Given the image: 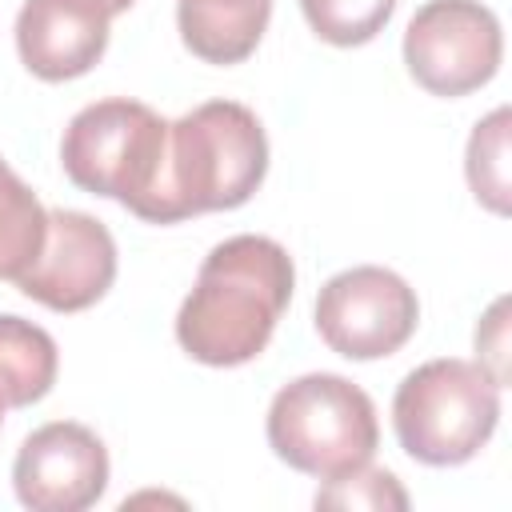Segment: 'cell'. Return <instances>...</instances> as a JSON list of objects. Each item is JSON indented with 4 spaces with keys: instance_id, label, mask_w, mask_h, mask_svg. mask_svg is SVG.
Segmentation results:
<instances>
[{
    "instance_id": "cell-1",
    "label": "cell",
    "mask_w": 512,
    "mask_h": 512,
    "mask_svg": "<svg viewBox=\"0 0 512 512\" xmlns=\"http://www.w3.org/2000/svg\"><path fill=\"white\" fill-rule=\"evenodd\" d=\"M292 288L296 268L284 244L252 232L228 236L204 256L176 312V340L208 368L248 364L268 348Z\"/></svg>"
},
{
    "instance_id": "cell-2",
    "label": "cell",
    "mask_w": 512,
    "mask_h": 512,
    "mask_svg": "<svg viewBox=\"0 0 512 512\" xmlns=\"http://www.w3.org/2000/svg\"><path fill=\"white\" fill-rule=\"evenodd\" d=\"M268 172V136L252 108L208 100L168 124L160 188L148 224H176L200 212H228L252 200Z\"/></svg>"
},
{
    "instance_id": "cell-3",
    "label": "cell",
    "mask_w": 512,
    "mask_h": 512,
    "mask_svg": "<svg viewBox=\"0 0 512 512\" xmlns=\"http://www.w3.org/2000/svg\"><path fill=\"white\" fill-rule=\"evenodd\" d=\"M268 448L296 472L332 480L372 460L380 444L372 396L336 376L308 372L288 380L268 404Z\"/></svg>"
},
{
    "instance_id": "cell-4",
    "label": "cell",
    "mask_w": 512,
    "mask_h": 512,
    "mask_svg": "<svg viewBox=\"0 0 512 512\" xmlns=\"http://www.w3.org/2000/svg\"><path fill=\"white\" fill-rule=\"evenodd\" d=\"M500 420V384L484 364L440 356L412 368L392 396V428L400 448L428 464L452 468L472 460Z\"/></svg>"
},
{
    "instance_id": "cell-5",
    "label": "cell",
    "mask_w": 512,
    "mask_h": 512,
    "mask_svg": "<svg viewBox=\"0 0 512 512\" xmlns=\"http://www.w3.org/2000/svg\"><path fill=\"white\" fill-rule=\"evenodd\" d=\"M168 144V120L156 116L148 104L112 96L80 108L60 140L64 176L92 192L120 200L132 216H148L152 196L160 188Z\"/></svg>"
},
{
    "instance_id": "cell-6",
    "label": "cell",
    "mask_w": 512,
    "mask_h": 512,
    "mask_svg": "<svg viewBox=\"0 0 512 512\" xmlns=\"http://www.w3.org/2000/svg\"><path fill=\"white\" fill-rule=\"evenodd\" d=\"M504 36L480 0H428L404 32V64L412 80L444 100L484 88L500 68Z\"/></svg>"
},
{
    "instance_id": "cell-7",
    "label": "cell",
    "mask_w": 512,
    "mask_h": 512,
    "mask_svg": "<svg viewBox=\"0 0 512 512\" xmlns=\"http://www.w3.org/2000/svg\"><path fill=\"white\" fill-rule=\"evenodd\" d=\"M420 324V300L404 276L380 264H356L316 292V332L344 360H380L408 344Z\"/></svg>"
},
{
    "instance_id": "cell-8",
    "label": "cell",
    "mask_w": 512,
    "mask_h": 512,
    "mask_svg": "<svg viewBox=\"0 0 512 512\" xmlns=\"http://www.w3.org/2000/svg\"><path fill=\"white\" fill-rule=\"evenodd\" d=\"M12 488L32 512H84L108 488V448L76 420L40 424L16 452Z\"/></svg>"
},
{
    "instance_id": "cell-9",
    "label": "cell",
    "mask_w": 512,
    "mask_h": 512,
    "mask_svg": "<svg viewBox=\"0 0 512 512\" xmlns=\"http://www.w3.org/2000/svg\"><path fill=\"white\" fill-rule=\"evenodd\" d=\"M116 280V240L112 232L76 208L48 212V236L32 268L16 280V288L52 308V312H84L92 308Z\"/></svg>"
},
{
    "instance_id": "cell-10",
    "label": "cell",
    "mask_w": 512,
    "mask_h": 512,
    "mask_svg": "<svg viewBox=\"0 0 512 512\" xmlns=\"http://www.w3.org/2000/svg\"><path fill=\"white\" fill-rule=\"evenodd\" d=\"M108 12L92 0H24L16 16V52L48 84L76 80L108 48Z\"/></svg>"
},
{
    "instance_id": "cell-11",
    "label": "cell",
    "mask_w": 512,
    "mask_h": 512,
    "mask_svg": "<svg viewBox=\"0 0 512 512\" xmlns=\"http://www.w3.org/2000/svg\"><path fill=\"white\" fill-rule=\"evenodd\" d=\"M272 0H176L180 40L204 64H240L256 52Z\"/></svg>"
},
{
    "instance_id": "cell-12",
    "label": "cell",
    "mask_w": 512,
    "mask_h": 512,
    "mask_svg": "<svg viewBox=\"0 0 512 512\" xmlns=\"http://www.w3.org/2000/svg\"><path fill=\"white\" fill-rule=\"evenodd\" d=\"M60 352L56 340L24 320V316H0V400L4 408H28L44 400L56 384Z\"/></svg>"
},
{
    "instance_id": "cell-13",
    "label": "cell",
    "mask_w": 512,
    "mask_h": 512,
    "mask_svg": "<svg viewBox=\"0 0 512 512\" xmlns=\"http://www.w3.org/2000/svg\"><path fill=\"white\" fill-rule=\"evenodd\" d=\"M48 236V212L36 192L0 160V280H20L40 256Z\"/></svg>"
},
{
    "instance_id": "cell-14",
    "label": "cell",
    "mask_w": 512,
    "mask_h": 512,
    "mask_svg": "<svg viewBox=\"0 0 512 512\" xmlns=\"http://www.w3.org/2000/svg\"><path fill=\"white\" fill-rule=\"evenodd\" d=\"M508 108L488 112L472 136H468V156H464V172H468V188L476 192V200L504 216L508 212Z\"/></svg>"
},
{
    "instance_id": "cell-15",
    "label": "cell",
    "mask_w": 512,
    "mask_h": 512,
    "mask_svg": "<svg viewBox=\"0 0 512 512\" xmlns=\"http://www.w3.org/2000/svg\"><path fill=\"white\" fill-rule=\"evenodd\" d=\"M300 8L320 40L336 48H356L384 32L396 12V0H300Z\"/></svg>"
},
{
    "instance_id": "cell-16",
    "label": "cell",
    "mask_w": 512,
    "mask_h": 512,
    "mask_svg": "<svg viewBox=\"0 0 512 512\" xmlns=\"http://www.w3.org/2000/svg\"><path fill=\"white\" fill-rule=\"evenodd\" d=\"M316 508H372V512H380V508H408V492L396 484V476L392 472H384V468H368V464H360V468H352V472H344V476H332V480H324V488L316 492Z\"/></svg>"
},
{
    "instance_id": "cell-17",
    "label": "cell",
    "mask_w": 512,
    "mask_h": 512,
    "mask_svg": "<svg viewBox=\"0 0 512 512\" xmlns=\"http://www.w3.org/2000/svg\"><path fill=\"white\" fill-rule=\"evenodd\" d=\"M504 308H508V300H496L492 308H488V316L480 320V328H476V352H484V368H488V376L504 388V380H508V372H504Z\"/></svg>"
},
{
    "instance_id": "cell-18",
    "label": "cell",
    "mask_w": 512,
    "mask_h": 512,
    "mask_svg": "<svg viewBox=\"0 0 512 512\" xmlns=\"http://www.w3.org/2000/svg\"><path fill=\"white\" fill-rule=\"evenodd\" d=\"M92 4H100V8L108 12V16H120V12H128V8L136 4V0H92Z\"/></svg>"
},
{
    "instance_id": "cell-19",
    "label": "cell",
    "mask_w": 512,
    "mask_h": 512,
    "mask_svg": "<svg viewBox=\"0 0 512 512\" xmlns=\"http://www.w3.org/2000/svg\"><path fill=\"white\" fill-rule=\"evenodd\" d=\"M0 424H4V400H0Z\"/></svg>"
}]
</instances>
